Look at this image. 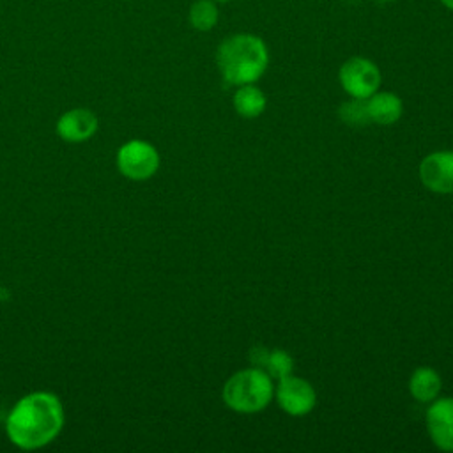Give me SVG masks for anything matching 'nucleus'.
<instances>
[{"mask_svg": "<svg viewBox=\"0 0 453 453\" xmlns=\"http://www.w3.org/2000/svg\"><path fill=\"white\" fill-rule=\"evenodd\" d=\"M340 119L352 126V127H361V126H366L370 120V115H368V106H366V99H357V97H352L350 101L343 103L340 106Z\"/></svg>", "mask_w": 453, "mask_h": 453, "instance_id": "nucleus-14", "label": "nucleus"}, {"mask_svg": "<svg viewBox=\"0 0 453 453\" xmlns=\"http://www.w3.org/2000/svg\"><path fill=\"white\" fill-rule=\"evenodd\" d=\"M411 395L419 402H432L441 391V377L434 368H418L409 380Z\"/></svg>", "mask_w": 453, "mask_h": 453, "instance_id": "nucleus-11", "label": "nucleus"}, {"mask_svg": "<svg viewBox=\"0 0 453 453\" xmlns=\"http://www.w3.org/2000/svg\"><path fill=\"white\" fill-rule=\"evenodd\" d=\"M276 398L280 407L290 416H304L308 414L317 402L315 389L310 386L308 380L287 375L280 379Z\"/></svg>", "mask_w": 453, "mask_h": 453, "instance_id": "nucleus-6", "label": "nucleus"}, {"mask_svg": "<svg viewBox=\"0 0 453 453\" xmlns=\"http://www.w3.org/2000/svg\"><path fill=\"white\" fill-rule=\"evenodd\" d=\"M64 409L57 395L34 391L25 395L11 409L5 432L21 449H37L50 444L62 430Z\"/></svg>", "mask_w": 453, "mask_h": 453, "instance_id": "nucleus-1", "label": "nucleus"}, {"mask_svg": "<svg viewBox=\"0 0 453 453\" xmlns=\"http://www.w3.org/2000/svg\"><path fill=\"white\" fill-rule=\"evenodd\" d=\"M214 2H216V4H218V2H219V4H225V2H230V0H214Z\"/></svg>", "mask_w": 453, "mask_h": 453, "instance_id": "nucleus-18", "label": "nucleus"}, {"mask_svg": "<svg viewBox=\"0 0 453 453\" xmlns=\"http://www.w3.org/2000/svg\"><path fill=\"white\" fill-rule=\"evenodd\" d=\"M234 106L241 117L253 119L265 110V96L253 83L239 85L237 92L234 94Z\"/></svg>", "mask_w": 453, "mask_h": 453, "instance_id": "nucleus-12", "label": "nucleus"}, {"mask_svg": "<svg viewBox=\"0 0 453 453\" xmlns=\"http://www.w3.org/2000/svg\"><path fill=\"white\" fill-rule=\"evenodd\" d=\"M441 4H442L446 9L453 11V0H441Z\"/></svg>", "mask_w": 453, "mask_h": 453, "instance_id": "nucleus-17", "label": "nucleus"}, {"mask_svg": "<svg viewBox=\"0 0 453 453\" xmlns=\"http://www.w3.org/2000/svg\"><path fill=\"white\" fill-rule=\"evenodd\" d=\"M292 366H294V361H292V357L287 350H281V349L269 350L267 363H265L269 377L283 379V377L292 373Z\"/></svg>", "mask_w": 453, "mask_h": 453, "instance_id": "nucleus-15", "label": "nucleus"}, {"mask_svg": "<svg viewBox=\"0 0 453 453\" xmlns=\"http://www.w3.org/2000/svg\"><path fill=\"white\" fill-rule=\"evenodd\" d=\"M267 356H269V350L264 349V347H255V349L250 352V359H251V363H253L255 368H265Z\"/></svg>", "mask_w": 453, "mask_h": 453, "instance_id": "nucleus-16", "label": "nucleus"}, {"mask_svg": "<svg viewBox=\"0 0 453 453\" xmlns=\"http://www.w3.org/2000/svg\"><path fill=\"white\" fill-rule=\"evenodd\" d=\"M426 428L437 448L453 451V398H439L428 407Z\"/></svg>", "mask_w": 453, "mask_h": 453, "instance_id": "nucleus-8", "label": "nucleus"}, {"mask_svg": "<svg viewBox=\"0 0 453 453\" xmlns=\"http://www.w3.org/2000/svg\"><path fill=\"white\" fill-rule=\"evenodd\" d=\"M189 25L198 32H209L219 19V9L214 0H196L188 12Z\"/></svg>", "mask_w": 453, "mask_h": 453, "instance_id": "nucleus-13", "label": "nucleus"}, {"mask_svg": "<svg viewBox=\"0 0 453 453\" xmlns=\"http://www.w3.org/2000/svg\"><path fill=\"white\" fill-rule=\"evenodd\" d=\"M273 382L262 368H246L234 373L223 388L225 403L241 414H253L267 407L273 398Z\"/></svg>", "mask_w": 453, "mask_h": 453, "instance_id": "nucleus-3", "label": "nucleus"}, {"mask_svg": "<svg viewBox=\"0 0 453 453\" xmlns=\"http://www.w3.org/2000/svg\"><path fill=\"white\" fill-rule=\"evenodd\" d=\"M117 166L124 177L133 180H145L157 172L159 154L149 142L131 140L119 149Z\"/></svg>", "mask_w": 453, "mask_h": 453, "instance_id": "nucleus-4", "label": "nucleus"}, {"mask_svg": "<svg viewBox=\"0 0 453 453\" xmlns=\"http://www.w3.org/2000/svg\"><path fill=\"white\" fill-rule=\"evenodd\" d=\"M216 64L226 83H255L267 69L269 50L255 34H232L219 42Z\"/></svg>", "mask_w": 453, "mask_h": 453, "instance_id": "nucleus-2", "label": "nucleus"}, {"mask_svg": "<svg viewBox=\"0 0 453 453\" xmlns=\"http://www.w3.org/2000/svg\"><path fill=\"white\" fill-rule=\"evenodd\" d=\"M340 83L350 97L368 99L380 85V71L370 58L352 57L340 67Z\"/></svg>", "mask_w": 453, "mask_h": 453, "instance_id": "nucleus-5", "label": "nucleus"}, {"mask_svg": "<svg viewBox=\"0 0 453 453\" xmlns=\"http://www.w3.org/2000/svg\"><path fill=\"white\" fill-rule=\"evenodd\" d=\"M421 182L437 193H453V152L428 154L419 165Z\"/></svg>", "mask_w": 453, "mask_h": 453, "instance_id": "nucleus-7", "label": "nucleus"}, {"mask_svg": "<svg viewBox=\"0 0 453 453\" xmlns=\"http://www.w3.org/2000/svg\"><path fill=\"white\" fill-rule=\"evenodd\" d=\"M99 120L88 108H73L60 115L57 122V133L69 143H80L92 138L97 131Z\"/></svg>", "mask_w": 453, "mask_h": 453, "instance_id": "nucleus-9", "label": "nucleus"}, {"mask_svg": "<svg viewBox=\"0 0 453 453\" xmlns=\"http://www.w3.org/2000/svg\"><path fill=\"white\" fill-rule=\"evenodd\" d=\"M370 120L377 124H393L402 117V99L393 92H375L366 99Z\"/></svg>", "mask_w": 453, "mask_h": 453, "instance_id": "nucleus-10", "label": "nucleus"}]
</instances>
